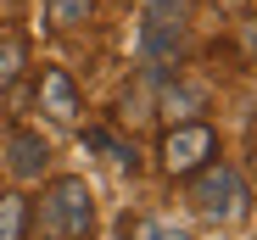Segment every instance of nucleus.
Here are the masks:
<instances>
[{"mask_svg": "<svg viewBox=\"0 0 257 240\" xmlns=\"http://www.w3.org/2000/svg\"><path fill=\"white\" fill-rule=\"evenodd\" d=\"M39 229H45V240H90V229H95V207H90L84 179H56V184L45 190Z\"/></svg>", "mask_w": 257, "mask_h": 240, "instance_id": "f257e3e1", "label": "nucleus"}, {"mask_svg": "<svg viewBox=\"0 0 257 240\" xmlns=\"http://www.w3.org/2000/svg\"><path fill=\"white\" fill-rule=\"evenodd\" d=\"M190 207L201 212V218H240L246 212V184H240V173L229 168V162H207V168H196L190 173Z\"/></svg>", "mask_w": 257, "mask_h": 240, "instance_id": "f03ea898", "label": "nucleus"}, {"mask_svg": "<svg viewBox=\"0 0 257 240\" xmlns=\"http://www.w3.org/2000/svg\"><path fill=\"white\" fill-rule=\"evenodd\" d=\"M212 156H218V134H212L207 123H174L162 140V168L174 179H190L196 168H207Z\"/></svg>", "mask_w": 257, "mask_h": 240, "instance_id": "7ed1b4c3", "label": "nucleus"}, {"mask_svg": "<svg viewBox=\"0 0 257 240\" xmlns=\"http://www.w3.org/2000/svg\"><path fill=\"white\" fill-rule=\"evenodd\" d=\"M39 106H45L56 123H78V90H73V78L62 67H51L39 78Z\"/></svg>", "mask_w": 257, "mask_h": 240, "instance_id": "20e7f679", "label": "nucleus"}, {"mask_svg": "<svg viewBox=\"0 0 257 240\" xmlns=\"http://www.w3.org/2000/svg\"><path fill=\"white\" fill-rule=\"evenodd\" d=\"M45 162H51L45 140H34V134H12V140H6V168H12L17 179H39Z\"/></svg>", "mask_w": 257, "mask_h": 240, "instance_id": "39448f33", "label": "nucleus"}, {"mask_svg": "<svg viewBox=\"0 0 257 240\" xmlns=\"http://www.w3.org/2000/svg\"><path fill=\"white\" fill-rule=\"evenodd\" d=\"M201 112H207V95L196 84H168L162 90V117L168 123H196Z\"/></svg>", "mask_w": 257, "mask_h": 240, "instance_id": "423d86ee", "label": "nucleus"}, {"mask_svg": "<svg viewBox=\"0 0 257 240\" xmlns=\"http://www.w3.org/2000/svg\"><path fill=\"white\" fill-rule=\"evenodd\" d=\"M95 17V0H51V28H84Z\"/></svg>", "mask_w": 257, "mask_h": 240, "instance_id": "0eeeda50", "label": "nucleus"}, {"mask_svg": "<svg viewBox=\"0 0 257 240\" xmlns=\"http://www.w3.org/2000/svg\"><path fill=\"white\" fill-rule=\"evenodd\" d=\"M23 229H28V201L0 195V240H23Z\"/></svg>", "mask_w": 257, "mask_h": 240, "instance_id": "6e6552de", "label": "nucleus"}, {"mask_svg": "<svg viewBox=\"0 0 257 240\" xmlns=\"http://www.w3.org/2000/svg\"><path fill=\"white\" fill-rule=\"evenodd\" d=\"M146 23L185 28V23H190V0H146Z\"/></svg>", "mask_w": 257, "mask_h": 240, "instance_id": "1a4fd4ad", "label": "nucleus"}, {"mask_svg": "<svg viewBox=\"0 0 257 240\" xmlns=\"http://www.w3.org/2000/svg\"><path fill=\"white\" fill-rule=\"evenodd\" d=\"M84 145H90V151H101V156H112L117 168H135V145H117L106 129H90V134H84Z\"/></svg>", "mask_w": 257, "mask_h": 240, "instance_id": "9d476101", "label": "nucleus"}, {"mask_svg": "<svg viewBox=\"0 0 257 240\" xmlns=\"http://www.w3.org/2000/svg\"><path fill=\"white\" fill-rule=\"evenodd\" d=\"M23 56H28V51H23V39H6V45H0V90H6L12 78L23 73Z\"/></svg>", "mask_w": 257, "mask_h": 240, "instance_id": "9b49d317", "label": "nucleus"}, {"mask_svg": "<svg viewBox=\"0 0 257 240\" xmlns=\"http://www.w3.org/2000/svg\"><path fill=\"white\" fill-rule=\"evenodd\" d=\"M146 240H185L179 229H146Z\"/></svg>", "mask_w": 257, "mask_h": 240, "instance_id": "f8f14e48", "label": "nucleus"}, {"mask_svg": "<svg viewBox=\"0 0 257 240\" xmlns=\"http://www.w3.org/2000/svg\"><path fill=\"white\" fill-rule=\"evenodd\" d=\"M218 6H224V12H246V6H251V0H218Z\"/></svg>", "mask_w": 257, "mask_h": 240, "instance_id": "ddd939ff", "label": "nucleus"}]
</instances>
